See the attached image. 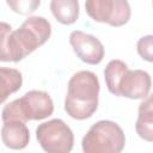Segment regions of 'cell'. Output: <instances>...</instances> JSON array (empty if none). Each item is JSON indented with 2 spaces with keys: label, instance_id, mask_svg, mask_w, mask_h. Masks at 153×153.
<instances>
[{
  "label": "cell",
  "instance_id": "6",
  "mask_svg": "<svg viewBox=\"0 0 153 153\" xmlns=\"http://www.w3.org/2000/svg\"><path fill=\"white\" fill-rule=\"evenodd\" d=\"M36 137L39 146L48 153H68L74 143L72 129L60 118L38 124Z\"/></svg>",
  "mask_w": 153,
  "mask_h": 153
},
{
  "label": "cell",
  "instance_id": "13",
  "mask_svg": "<svg viewBox=\"0 0 153 153\" xmlns=\"http://www.w3.org/2000/svg\"><path fill=\"white\" fill-rule=\"evenodd\" d=\"M8 7L22 16L33 13L41 5V0H6Z\"/></svg>",
  "mask_w": 153,
  "mask_h": 153
},
{
  "label": "cell",
  "instance_id": "8",
  "mask_svg": "<svg viewBox=\"0 0 153 153\" xmlns=\"http://www.w3.org/2000/svg\"><path fill=\"white\" fill-rule=\"evenodd\" d=\"M69 43L82 62L88 65H98L102 62L104 57V47L94 36L75 30L69 35Z\"/></svg>",
  "mask_w": 153,
  "mask_h": 153
},
{
  "label": "cell",
  "instance_id": "11",
  "mask_svg": "<svg viewBox=\"0 0 153 153\" xmlns=\"http://www.w3.org/2000/svg\"><path fill=\"white\" fill-rule=\"evenodd\" d=\"M50 11L59 23L63 25H71L78 20L79 1L78 0H50Z\"/></svg>",
  "mask_w": 153,
  "mask_h": 153
},
{
  "label": "cell",
  "instance_id": "12",
  "mask_svg": "<svg viewBox=\"0 0 153 153\" xmlns=\"http://www.w3.org/2000/svg\"><path fill=\"white\" fill-rule=\"evenodd\" d=\"M0 79H1V97L0 102L4 103L8 96L20 90L23 85V76L22 73L16 68H0Z\"/></svg>",
  "mask_w": 153,
  "mask_h": 153
},
{
  "label": "cell",
  "instance_id": "3",
  "mask_svg": "<svg viewBox=\"0 0 153 153\" xmlns=\"http://www.w3.org/2000/svg\"><path fill=\"white\" fill-rule=\"evenodd\" d=\"M108 90L118 97L129 99L146 98L151 91V75L142 69L130 71L121 60H111L104 69Z\"/></svg>",
  "mask_w": 153,
  "mask_h": 153
},
{
  "label": "cell",
  "instance_id": "7",
  "mask_svg": "<svg viewBox=\"0 0 153 153\" xmlns=\"http://www.w3.org/2000/svg\"><path fill=\"white\" fill-rule=\"evenodd\" d=\"M85 10L92 20L115 27L127 24L131 16L128 0H85Z\"/></svg>",
  "mask_w": 153,
  "mask_h": 153
},
{
  "label": "cell",
  "instance_id": "14",
  "mask_svg": "<svg viewBox=\"0 0 153 153\" xmlns=\"http://www.w3.org/2000/svg\"><path fill=\"white\" fill-rule=\"evenodd\" d=\"M136 50L143 60L153 62V35L141 37L136 43Z\"/></svg>",
  "mask_w": 153,
  "mask_h": 153
},
{
  "label": "cell",
  "instance_id": "9",
  "mask_svg": "<svg viewBox=\"0 0 153 153\" xmlns=\"http://www.w3.org/2000/svg\"><path fill=\"white\" fill-rule=\"evenodd\" d=\"M1 139L6 147L11 149H23L30 141V131L25 122L8 120L4 121L1 127Z\"/></svg>",
  "mask_w": 153,
  "mask_h": 153
},
{
  "label": "cell",
  "instance_id": "4",
  "mask_svg": "<svg viewBox=\"0 0 153 153\" xmlns=\"http://www.w3.org/2000/svg\"><path fill=\"white\" fill-rule=\"evenodd\" d=\"M54 112V103L51 97L39 90L26 92L23 97L6 104L1 112L4 121L18 120L23 122L39 121L49 117Z\"/></svg>",
  "mask_w": 153,
  "mask_h": 153
},
{
  "label": "cell",
  "instance_id": "1",
  "mask_svg": "<svg viewBox=\"0 0 153 153\" xmlns=\"http://www.w3.org/2000/svg\"><path fill=\"white\" fill-rule=\"evenodd\" d=\"M0 60L2 62H18L43 45L51 35V25L44 17H29L19 29L12 30L7 23L0 26Z\"/></svg>",
  "mask_w": 153,
  "mask_h": 153
},
{
  "label": "cell",
  "instance_id": "2",
  "mask_svg": "<svg viewBox=\"0 0 153 153\" xmlns=\"http://www.w3.org/2000/svg\"><path fill=\"white\" fill-rule=\"evenodd\" d=\"M99 80L93 72L80 71L72 75L65 98V111L74 120L90 118L98 108Z\"/></svg>",
  "mask_w": 153,
  "mask_h": 153
},
{
  "label": "cell",
  "instance_id": "10",
  "mask_svg": "<svg viewBox=\"0 0 153 153\" xmlns=\"http://www.w3.org/2000/svg\"><path fill=\"white\" fill-rule=\"evenodd\" d=\"M136 134L145 141L153 142V93L147 96L139 105V115L135 123Z\"/></svg>",
  "mask_w": 153,
  "mask_h": 153
},
{
  "label": "cell",
  "instance_id": "5",
  "mask_svg": "<svg viewBox=\"0 0 153 153\" xmlns=\"http://www.w3.org/2000/svg\"><path fill=\"white\" fill-rule=\"evenodd\" d=\"M124 145L126 136L122 128L108 120L96 122L81 141L85 153H120Z\"/></svg>",
  "mask_w": 153,
  "mask_h": 153
}]
</instances>
